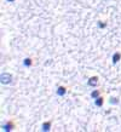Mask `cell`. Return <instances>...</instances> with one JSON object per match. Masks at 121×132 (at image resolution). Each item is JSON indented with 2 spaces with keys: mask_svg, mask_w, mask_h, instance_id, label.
<instances>
[{
  "mask_svg": "<svg viewBox=\"0 0 121 132\" xmlns=\"http://www.w3.org/2000/svg\"><path fill=\"white\" fill-rule=\"evenodd\" d=\"M11 79H12V75L9 74V73H3V74L0 75V81L3 84H5V85L11 83Z\"/></svg>",
  "mask_w": 121,
  "mask_h": 132,
  "instance_id": "cell-1",
  "label": "cell"
},
{
  "mask_svg": "<svg viewBox=\"0 0 121 132\" xmlns=\"http://www.w3.org/2000/svg\"><path fill=\"white\" fill-rule=\"evenodd\" d=\"M110 103H111V104H117V103H119V99L117 98H110Z\"/></svg>",
  "mask_w": 121,
  "mask_h": 132,
  "instance_id": "cell-10",
  "label": "cell"
},
{
  "mask_svg": "<svg viewBox=\"0 0 121 132\" xmlns=\"http://www.w3.org/2000/svg\"><path fill=\"white\" fill-rule=\"evenodd\" d=\"M103 103H104V98L103 97H98V98H96V101H94V104L97 105V107H102Z\"/></svg>",
  "mask_w": 121,
  "mask_h": 132,
  "instance_id": "cell-6",
  "label": "cell"
},
{
  "mask_svg": "<svg viewBox=\"0 0 121 132\" xmlns=\"http://www.w3.org/2000/svg\"><path fill=\"white\" fill-rule=\"evenodd\" d=\"M32 63H33V62H32L30 58H26V60H24V66L26 67H30L32 66Z\"/></svg>",
  "mask_w": 121,
  "mask_h": 132,
  "instance_id": "cell-9",
  "label": "cell"
},
{
  "mask_svg": "<svg viewBox=\"0 0 121 132\" xmlns=\"http://www.w3.org/2000/svg\"><path fill=\"white\" fill-rule=\"evenodd\" d=\"M50 127H51V122H50V121H46V122L43 124V130H44V131H49Z\"/></svg>",
  "mask_w": 121,
  "mask_h": 132,
  "instance_id": "cell-7",
  "label": "cell"
},
{
  "mask_svg": "<svg viewBox=\"0 0 121 132\" xmlns=\"http://www.w3.org/2000/svg\"><path fill=\"white\" fill-rule=\"evenodd\" d=\"M98 26H99V28H105V27H107V23H104V22H98Z\"/></svg>",
  "mask_w": 121,
  "mask_h": 132,
  "instance_id": "cell-11",
  "label": "cell"
},
{
  "mask_svg": "<svg viewBox=\"0 0 121 132\" xmlns=\"http://www.w3.org/2000/svg\"><path fill=\"white\" fill-rule=\"evenodd\" d=\"M121 60V53H119V52H115L114 55H113V63L114 64H116L119 61Z\"/></svg>",
  "mask_w": 121,
  "mask_h": 132,
  "instance_id": "cell-5",
  "label": "cell"
},
{
  "mask_svg": "<svg viewBox=\"0 0 121 132\" xmlns=\"http://www.w3.org/2000/svg\"><path fill=\"white\" fill-rule=\"evenodd\" d=\"M67 93V88L64 86H59V87L57 88V95L58 96H64Z\"/></svg>",
  "mask_w": 121,
  "mask_h": 132,
  "instance_id": "cell-4",
  "label": "cell"
},
{
  "mask_svg": "<svg viewBox=\"0 0 121 132\" xmlns=\"http://www.w3.org/2000/svg\"><path fill=\"white\" fill-rule=\"evenodd\" d=\"M91 97H92V98H94V99L98 98V97H99V91H98V90H94L93 92L91 93Z\"/></svg>",
  "mask_w": 121,
  "mask_h": 132,
  "instance_id": "cell-8",
  "label": "cell"
},
{
  "mask_svg": "<svg viewBox=\"0 0 121 132\" xmlns=\"http://www.w3.org/2000/svg\"><path fill=\"white\" fill-rule=\"evenodd\" d=\"M3 128H4L5 131H11L12 128H13V122H11V121H7L6 124L3 125Z\"/></svg>",
  "mask_w": 121,
  "mask_h": 132,
  "instance_id": "cell-3",
  "label": "cell"
},
{
  "mask_svg": "<svg viewBox=\"0 0 121 132\" xmlns=\"http://www.w3.org/2000/svg\"><path fill=\"white\" fill-rule=\"evenodd\" d=\"M87 84L90 85V86H92V87H94V86H97V85H98V78H97V77H92V78H90V80L87 81Z\"/></svg>",
  "mask_w": 121,
  "mask_h": 132,
  "instance_id": "cell-2",
  "label": "cell"
},
{
  "mask_svg": "<svg viewBox=\"0 0 121 132\" xmlns=\"http://www.w3.org/2000/svg\"><path fill=\"white\" fill-rule=\"evenodd\" d=\"M7 1H9V3H13L15 0H7Z\"/></svg>",
  "mask_w": 121,
  "mask_h": 132,
  "instance_id": "cell-12",
  "label": "cell"
}]
</instances>
